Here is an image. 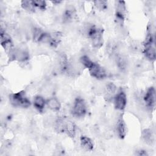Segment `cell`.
I'll return each mask as SVG.
<instances>
[{"instance_id":"cell-12","label":"cell","mask_w":156,"mask_h":156,"mask_svg":"<svg viewBox=\"0 0 156 156\" xmlns=\"http://www.w3.org/2000/svg\"><path fill=\"white\" fill-rule=\"evenodd\" d=\"M80 146L85 151H91L94 148L93 141L87 136H82L80 138Z\"/></svg>"},{"instance_id":"cell-16","label":"cell","mask_w":156,"mask_h":156,"mask_svg":"<svg viewBox=\"0 0 156 156\" xmlns=\"http://www.w3.org/2000/svg\"><path fill=\"white\" fill-rule=\"evenodd\" d=\"M21 7L29 13H33L35 11V7L33 3V1H22L21 2Z\"/></svg>"},{"instance_id":"cell-22","label":"cell","mask_w":156,"mask_h":156,"mask_svg":"<svg viewBox=\"0 0 156 156\" xmlns=\"http://www.w3.org/2000/svg\"><path fill=\"white\" fill-rule=\"evenodd\" d=\"M43 31L39 28H34L33 30V38L35 41L38 42L40 38L41 37Z\"/></svg>"},{"instance_id":"cell-10","label":"cell","mask_w":156,"mask_h":156,"mask_svg":"<svg viewBox=\"0 0 156 156\" xmlns=\"http://www.w3.org/2000/svg\"><path fill=\"white\" fill-rule=\"evenodd\" d=\"M77 16L76 10L75 7L73 5H68L66 7L63 15V18L65 22H71L73 21L74 19H76Z\"/></svg>"},{"instance_id":"cell-8","label":"cell","mask_w":156,"mask_h":156,"mask_svg":"<svg viewBox=\"0 0 156 156\" xmlns=\"http://www.w3.org/2000/svg\"><path fill=\"white\" fill-rule=\"evenodd\" d=\"M90 74L97 79L101 80L105 79L107 74L105 69L97 63L93 62V65L88 69Z\"/></svg>"},{"instance_id":"cell-23","label":"cell","mask_w":156,"mask_h":156,"mask_svg":"<svg viewBox=\"0 0 156 156\" xmlns=\"http://www.w3.org/2000/svg\"><path fill=\"white\" fill-rule=\"evenodd\" d=\"M135 155H139V156H146V155H148V154L146 151L141 149V150L136 151Z\"/></svg>"},{"instance_id":"cell-6","label":"cell","mask_w":156,"mask_h":156,"mask_svg":"<svg viewBox=\"0 0 156 156\" xmlns=\"http://www.w3.org/2000/svg\"><path fill=\"white\" fill-rule=\"evenodd\" d=\"M126 2L124 1H118L116 2L115 16L117 23L119 24H123L126 15Z\"/></svg>"},{"instance_id":"cell-18","label":"cell","mask_w":156,"mask_h":156,"mask_svg":"<svg viewBox=\"0 0 156 156\" xmlns=\"http://www.w3.org/2000/svg\"><path fill=\"white\" fill-rule=\"evenodd\" d=\"M105 89H106L107 93L110 96H113V95L115 96L117 93V87L112 82H109L108 83H107L106 85Z\"/></svg>"},{"instance_id":"cell-20","label":"cell","mask_w":156,"mask_h":156,"mask_svg":"<svg viewBox=\"0 0 156 156\" xmlns=\"http://www.w3.org/2000/svg\"><path fill=\"white\" fill-rule=\"evenodd\" d=\"M116 63L118 66L122 70L125 69L127 66V60L126 58L122 56H119L116 58Z\"/></svg>"},{"instance_id":"cell-9","label":"cell","mask_w":156,"mask_h":156,"mask_svg":"<svg viewBox=\"0 0 156 156\" xmlns=\"http://www.w3.org/2000/svg\"><path fill=\"white\" fill-rule=\"evenodd\" d=\"M155 90L153 87H149L146 91L144 95V101L146 104V106L152 110L155 107Z\"/></svg>"},{"instance_id":"cell-24","label":"cell","mask_w":156,"mask_h":156,"mask_svg":"<svg viewBox=\"0 0 156 156\" xmlns=\"http://www.w3.org/2000/svg\"><path fill=\"white\" fill-rule=\"evenodd\" d=\"M61 2H62V1H52V4H56V5L59 4L61 3Z\"/></svg>"},{"instance_id":"cell-15","label":"cell","mask_w":156,"mask_h":156,"mask_svg":"<svg viewBox=\"0 0 156 156\" xmlns=\"http://www.w3.org/2000/svg\"><path fill=\"white\" fill-rule=\"evenodd\" d=\"M46 105L52 111H58L61 108V104L59 100L55 97H52L46 100Z\"/></svg>"},{"instance_id":"cell-3","label":"cell","mask_w":156,"mask_h":156,"mask_svg":"<svg viewBox=\"0 0 156 156\" xmlns=\"http://www.w3.org/2000/svg\"><path fill=\"white\" fill-rule=\"evenodd\" d=\"M143 54L151 62L155 61L156 53L154 37L152 32L149 29L147 30V35L144 43Z\"/></svg>"},{"instance_id":"cell-7","label":"cell","mask_w":156,"mask_h":156,"mask_svg":"<svg viewBox=\"0 0 156 156\" xmlns=\"http://www.w3.org/2000/svg\"><path fill=\"white\" fill-rule=\"evenodd\" d=\"M127 96L125 92L120 90L117 91L113 96V102L116 109L118 110H123L127 105Z\"/></svg>"},{"instance_id":"cell-4","label":"cell","mask_w":156,"mask_h":156,"mask_svg":"<svg viewBox=\"0 0 156 156\" xmlns=\"http://www.w3.org/2000/svg\"><path fill=\"white\" fill-rule=\"evenodd\" d=\"M10 104L15 107L27 108L30 105V101L25 95L24 91H21L9 95Z\"/></svg>"},{"instance_id":"cell-13","label":"cell","mask_w":156,"mask_h":156,"mask_svg":"<svg viewBox=\"0 0 156 156\" xmlns=\"http://www.w3.org/2000/svg\"><path fill=\"white\" fill-rule=\"evenodd\" d=\"M142 138L143 141L149 145H152L154 143V135L150 129H145L142 132Z\"/></svg>"},{"instance_id":"cell-19","label":"cell","mask_w":156,"mask_h":156,"mask_svg":"<svg viewBox=\"0 0 156 156\" xmlns=\"http://www.w3.org/2000/svg\"><path fill=\"white\" fill-rule=\"evenodd\" d=\"M93 2L95 7L100 10H106L108 7L107 2L104 0H97L94 1Z\"/></svg>"},{"instance_id":"cell-21","label":"cell","mask_w":156,"mask_h":156,"mask_svg":"<svg viewBox=\"0 0 156 156\" xmlns=\"http://www.w3.org/2000/svg\"><path fill=\"white\" fill-rule=\"evenodd\" d=\"M33 3H34L35 8H38L42 10H45L46 5H47L45 1H41V0L33 1Z\"/></svg>"},{"instance_id":"cell-1","label":"cell","mask_w":156,"mask_h":156,"mask_svg":"<svg viewBox=\"0 0 156 156\" xmlns=\"http://www.w3.org/2000/svg\"><path fill=\"white\" fill-rule=\"evenodd\" d=\"M55 127L58 132L65 133L69 137H74L76 135V124L66 118L57 119L55 121Z\"/></svg>"},{"instance_id":"cell-11","label":"cell","mask_w":156,"mask_h":156,"mask_svg":"<svg viewBox=\"0 0 156 156\" xmlns=\"http://www.w3.org/2000/svg\"><path fill=\"white\" fill-rule=\"evenodd\" d=\"M116 131L118 136L121 139L125 138L127 133V126L122 116H121L118 120L116 124Z\"/></svg>"},{"instance_id":"cell-17","label":"cell","mask_w":156,"mask_h":156,"mask_svg":"<svg viewBox=\"0 0 156 156\" xmlns=\"http://www.w3.org/2000/svg\"><path fill=\"white\" fill-rule=\"evenodd\" d=\"M79 61H80V64L83 67H85V68H87V69H88L93 65V63L94 62L87 55H85L80 57Z\"/></svg>"},{"instance_id":"cell-14","label":"cell","mask_w":156,"mask_h":156,"mask_svg":"<svg viewBox=\"0 0 156 156\" xmlns=\"http://www.w3.org/2000/svg\"><path fill=\"white\" fill-rule=\"evenodd\" d=\"M33 105L38 111L42 112L46 105V101L43 96L37 95L34 98Z\"/></svg>"},{"instance_id":"cell-2","label":"cell","mask_w":156,"mask_h":156,"mask_svg":"<svg viewBox=\"0 0 156 156\" xmlns=\"http://www.w3.org/2000/svg\"><path fill=\"white\" fill-rule=\"evenodd\" d=\"M103 32L104 30L102 28L95 25H91L88 27L87 37L90 38L94 48H100L103 45Z\"/></svg>"},{"instance_id":"cell-5","label":"cell","mask_w":156,"mask_h":156,"mask_svg":"<svg viewBox=\"0 0 156 156\" xmlns=\"http://www.w3.org/2000/svg\"><path fill=\"white\" fill-rule=\"evenodd\" d=\"M87 112V104L85 100L82 98L75 99L71 110L72 115L77 118L83 117Z\"/></svg>"}]
</instances>
